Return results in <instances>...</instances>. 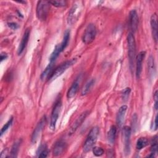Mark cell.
<instances>
[{"label": "cell", "instance_id": "12", "mask_svg": "<svg viewBox=\"0 0 158 158\" xmlns=\"http://www.w3.org/2000/svg\"><path fill=\"white\" fill-rule=\"evenodd\" d=\"M145 55V51H141L136 56V76L137 78H139L140 77L142 71V64Z\"/></svg>", "mask_w": 158, "mask_h": 158}, {"label": "cell", "instance_id": "14", "mask_svg": "<svg viewBox=\"0 0 158 158\" xmlns=\"http://www.w3.org/2000/svg\"><path fill=\"white\" fill-rule=\"evenodd\" d=\"M30 31L29 28H27L25 30V31L23 33V35L22 38L21 42L18 48V50H17L18 55H20L24 51L25 48H26V46L28 43L29 36H30Z\"/></svg>", "mask_w": 158, "mask_h": 158}, {"label": "cell", "instance_id": "18", "mask_svg": "<svg viewBox=\"0 0 158 158\" xmlns=\"http://www.w3.org/2000/svg\"><path fill=\"white\" fill-rule=\"evenodd\" d=\"M148 72L150 78H154L156 74V66L154 62V57L150 56L148 61Z\"/></svg>", "mask_w": 158, "mask_h": 158}, {"label": "cell", "instance_id": "27", "mask_svg": "<svg viewBox=\"0 0 158 158\" xmlns=\"http://www.w3.org/2000/svg\"><path fill=\"white\" fill-rule=\"evenodd\" d=\"M20 145V141L18 140L16 142H15L12 147L11 151H10V156L9 157H17V152L19 149V147Z\"/></svg>", "mask_w": 158, "mask_h": 158}, {"label": "cell", "instance_id": "26", "mask_svg": "<svg viewBox=\"0 0 158 158\" xmlns=\"http://www.w3.org/2000/svg\"><path fill=\"white\" fill-rule=\"evenodd\" d=\"M157 152V136H155L153 138L152 141V145L151 148V154L148 156V157H154L155 154Z\"/></svg>", "mask_w": 158, "mask_h": 158}, {"label": "cell", "instance_id": "29", "mask_svg": "<svg viewBox=\"0 0 158 158\" xmlns=\"http://www.w3.org/2000/svg\"><path fill=\"white\" fill-rule=\"evenodd\" d=\"M12 121H13V118L11 117L7 122V123L2 127V128L1 130V133H0V135L1 136H2V135L4 133H5V132L9 128V127L11 126L12 123Z\"/></svg>", "mask_w": 158, "mask_h": 158}, {"label": "cell", "instance_id": "21", "mask_svg": "<svg viewBox=\"0 0 158 158\" xmlns=\"http://www.w3.org/2000/svg\"><path fill=\"white\" fill-rule=\"evenodd\" d=\"M95 83V80L94 79H91L90 80H89L83 86L82 90H81V95L82 96H85L86 94H87L91 90V89L92 88V87L93 86L94 84Z\"/></svg>", "mask_w": 158, "mask_h": 158}, {"label": "cell", "instance_id": "35", "mask_svg": "<svg viewBox=\"0 0 158 158\" xmlns=\"http://www.w3.org/2000/svg\"><path fill=\"white\" fill-rule=\"evenodd\" d=\"M7 58V54L6 53L2 52L1 54V62H2L4 60L6 59Z\"/></svg>", "mask_w": 158, "mask_h": 158}, {"label": "cell", "instance_id": "5", "mask_svg": "<svg viewBox=\"0 0 158 158\" xmlns=\"http://www.w3.org/2000/svg\"><path fill=\"white\" fill-rule=\"evenodd\" d=\"M81 11L82 6L80 4V2H77L75 3L69 12L67 17V23L70 25L75 23L78 20Z\"/></svg>", "mask_w": 158, "mask_h": 158}, {"label": "cell", "instance_id": "10", "mask_svg": "<svg viewBox=\"0 0 158 158\" xmlns=\"http://www.w3.org/2000/svg\"><path fill=\"white\" fill-rule=\"evenodd\" d=\"M46 123V116H43L40 122L38 123L37 125L36 126L32 135H31V142L33 143H35L39 137V135L41 133L42 130H43L45 125Z\"/></svg>", "mask_w": 158, "mask_h": 158}, {"label": "cell", "instance_id": "19", "mask_svg": "<svg viewBox=\"0 0 158 158\" xmlns=\"http://www.w3.org/2000/svg\"><path fill=\"white\" fill-rule=\"evenodd\" d=\"M52 68H53V64L52 63L50 62L45 68V69L43 70L41 75V79L42 80H44L47 78H49V77L51 76L52 71Z\"/></svg>", "mask_w": 158, "mask_h": 158}, {"label": "cell", "instance_id": "15", "mask_svg": "<svg viewBox=\"0 0 158 158\" xmlns=\"http://www.w3.org/2000/svg\"><path fill=\"white\" fill-rule=\"evenodd\" d=\"M66 148V143L62 140H59L57 141L53 148V155L54 156H58L62 154L65 149Z\"/></svg>", "mask_w": 158, "mask_h": 158}, {"label": "cell", "instance_id": "23", "mask_svg": "<svg viewBox=\"0 0 158 158\" xmlns=\"http://www.w3.org/2000/svg\"><path fill=\"white\" fill-rule=\"evenodd\" d=\"M39 157H46L48 155V149L46 144H41L36 152Z\"/></svg>", "mask_w": 158, "mask_h": 158}, {"label": "cell", "instance_id": "6", "mask_svg": "<svg viewBox=\"0 0 158 158\" xmlns=\"http://www.w3.org/2000/svg\"><path fill=\"white\" fill-rule=\"evenodd\" d=\"M96 35V28L93 23H89L86 27L82 36L83 42L86 44H89L95 39Z\"/></svg>", "mask_w": 158, "mask_h": 158}, {"label": "cell", "instance_id": "30", "mask_svg": "<svg viewBox=\"0 0 158 158\" xmlns=\"http://www.w3.org/2000/svg\"><path fill=\"white\" fill-rule=\"evenodd\" d=\"M92 149H93V152L94 155L96 156H101L104 152L103 149L100 148V147L95 146V147H93L92 148Z\"/></svg>", "mask_w": 158, "mask_h": 158}, {"label": "cell", "instance_id": "16", "mask_svg": "<svg viewBox=\"0 0 158 158\" xmlns=\"http://www.w3.org/2000/svg\"><path fill=\"white\" fill-rule=\"evenodd\" d=\"M127 110V106L126 105L122 106L118 109V111L117 115L116 121H117V123L119 127H120L123 124Z\"/></svg>", "mask_w": 158, "mask_h": 158}, {"label": "cell", "instance_id": "3", "mask_svg": "<svg viewBox=\"0 0 158 158\" xmlns=\"http://www.w3.org/2000/svg\"><path fill=\"white\" fill-rule=\"evenodd\" d=\"M49 1H39L36 6V17L41 21L46 20L50 9Z\"/></svg>", "mask_w": 158, "mask_h": 158}, {"label": "cell", "instance_id": "22", "mask_svg": "<svg viewBox=\"0 0 158 158\" xmlns=\"http://www.w3.org/2000/svg\"><path fill=\"white\" fill-rule=\"evenodd\" d=\"M62 52L61 50V48L59 44H57L53 52H52V54H51L50 57H49V61L51 63H53V62H54L56 60V59L57 58V57L59 56V54Z\"/></svg>", "mask_w": 158, "mask_h": 158}, {"label": "cell", "instance_id": "11", "mask_svg": "<svg viewBox=\"0 0 158 158\" xmlns=\"http://www.w3.org/2000/svg\"><path fill=\"white\" fill-rule=\"evenodd\" d=\"M129 25L131 33H135L136 31L138 26V16L135 10H131L130 12Z\"/></svg>", "mask_w": 158, "mask_h": 158}, {"label": "cell", "instance_id": "1", "mask_svg": "<svg viewBox=\"0 0 158 158\" xmlns=\"http://www.w3.org/2000/svg\"><path fill=\"white\" fill-rule=\"evenodd\" d=\"M127 45L130 67L132 70L136 59V43L133 34L131 33H130L127 36Z\"/></svg>", "mask_w": 158, "mask_h": 158}, {"label": "cell", "instance_id": "25", "mask_svg": "<svg viewBox=\"0 0 158 158\" xmlns=\"http://www.w3.org/2000/svg\"><path fill=\"white\" fill-rule=\"evenodd\" d=\"M148 144V141L147 138L141 137V138H139L137 140L136 148L137 149L140 150V149L144 148V147H146Z\"/></svg>", "mask_w": 158, "mask_h": 158}, {"label": "cell", "instance_id": "34", "mask_svg": "<svg viewBox=\"0 0 158 158\" xmlns=\"http://www.w3.org/2000/svg\"><path fill=\"white\" fill-rule=\"evenodd\" d=\"M157 125H158V124H157V115H156L155 117V118H154V122L152 125V127H151L152 129H153V130H157Z\"/></svg>", "mask_w": 158, "mask_h": 158}, {"label": "cell", "instance_id": "4", "mask_svg": "<svg viewBox=\"0 0 158 158\" xmlns=\"http://www.w3.org/2000/svg\"><path fill=\"white\" fill-rule=\"evenodd\" d=\"M77 61L76 59H72L69 60H67L65 62L62 63L61 65L58 66L55 70L52 72L51 76L48 78L49 81H53L56 80L57 77L60 76L68 68L73 65Z\"/></svg>", "mask_w": 158, "mask_h": 158}, {"label": "cell", "instance_id": "31", "mask_svg": "<svg viewBox=\"0 0 158 158\" xmlns=\"http://www.w3.org/2000/svg\"><path fill=\"white\" fill-rule=\"evenodd\" d=\"M131 91V89L130 88H126L125 89H124V90L122 92V99L123 100H127L129 96V94L130 93Z\"/></svg>", "mask_w": 158, "mask_h": 158}, {"label": "cell", "instance_id": "33", "mask_svg": "<svg viewBox=\"0 0 158 158\" xmlns=\"http://www.w3.org/2000/svg\"><path fill=\"white\" fill-rule=\"evenodd\" d=\"M154 108L156 110H157V99H158L157 91H156L154 95Z\"/></svg>", "mask_w": 158, "mask_h": 158}, {"label": "cell", "instance_id": "32", "mask_svg": "<svg viewBox=\"0 0 158 158\" xmlns=\"http://www.w3.org/2000/svg\"><path fill=\"white\" fill-rule=\"evenodd\" d=\"M8 24V27L9 28H10L11 29L15 30H17L18 28H19V25L17 23H15V22H9L7 23Z\"/></svg>", "mask_w": 158, "mask_h": 158}, {"label": "cell", "instance_id": "20", "mask_svg": "<svg viewBox=\"0 0 158 158\" xmlns=\"http://www.w3.org/2000/svg\"><path fill=\"white\" fill-rule=\"evenodd\" d=\"M116 133H117V128L114 125L111 126L109 131L107 132V140L110 144H112L114 143L115 136H116Z\"/></svg>", "mask_w": 158, "mask_h": 158}, {"label": "cell", "instance_id": "28", "mask_svg": "<svg viewBox=\"0 0 158 158\" xmlns=\"http://www.w3.org/2000/svg\"><path fill=\"white\" fill-rule=\"evenodd\" d=\"M49 3L51 5H53L55 7H64L67 5V2L66 1L64 0H53V1H49Z\"/></svg>", "mask_w": 158, "mask_h": 158}, {"label": "cell", "instance_id": "17", "mask_svg": "<svg viewBox=\"0 0 158 158\" xmlns=\"http://www.w3.org/2000/svg\"><path fill=\"white\" fill-rule=\"evenodd\" d=\"M79 79L77 78L75 81L72 83V86H70V88H69V91H67V97L69 99L72 98L73 97H74L76 94V93L78 91V88H79Z\"/></svg>", "mask_w": 158, "mask_h": 158}, {"label": "cell", "instance_id": "13", "mask_svg": "<svg viewBox=\"0 0 158 158\" xmlns=\"http://www.w3.org/2000/svg\"><path fill=\"white\" fill-rule=\"evenodd\" d=\"M151 28L152 31V35L155 43L157 42V17L156 14H154L151 17Z\"/></svg>", "mask_w": 158, "mask_h": 158}, {"label": "cell", "instance_id": "7", "mask_svg": "<svg viewBox=\"0 0 158 158\" xmlns=\"http://www.w3.org/2000/svg\"><path fill=\"white\" fill-rule=\"evenodd\" d=\"M62 107V102L60 98H58V99L55 102L54 106L52 110L51 116V121H50V128L52 130H54L56 128V123L59 115V113Z\"/></svg>", "mask_w": 158, "mask_h": 158}, {"label": "cell", "instance_id": "9", "mask_svg": "<svg viewBox=\"0 0 158 158\" xmlns=\"http://www.w3.org/2000/svg\"><path fill=\"white\" fill-rule=\"evenodd\" d=\"M131 129L128 126H125L123 128V137L124 141V151L126 155L130 152V136Z\"/></svg>", "mask_w": 158, "mask_h": 158}, {"label": "cell", "instance_id": "2", "mask_svg": "<svg viewBox=\"0 0 158 158\" xmlns=\"http://www.w3.org/2000/svg\"><path fill=\"white\" fill-rule=\"evenodd\" d=\"M99 132V128L94 127L89 131L83 144V151L86 152L89 151L94 146Z\"/></svg>", "mask_w": 158, "mask_h": 158}, {"label": "cell", "instance_id": "24", "mask_svg": "<svg viewBox=\"0 0 158 158\" xmlns=\"http://www.w3.org/2000/svg\"><path fill=\"white\" fill-rule=\"evenodd\" d=\"M69 39H70V31L66 30L64 33L63 40H62L61 43L60 44L62 51H63L65 49V48L67 46L69 41Z\"/></svg>", "mask_w": 158, "mask_h": 158}, {"label": "cell", "instance_id": "8", "mask_svg": "<svg viewBox=\"0 0 158 158\" xmlns=\"http://www.w3.org/2000/svg\"><path fill=\"white\" fill-rule=\"evenodd\" d=\"M89 112L88 110H86L83 112H82L78 117L75 120V121L72 123L71 127H70L69 130V135H71L73 134L80 127V125L82 124V123L84 122L88 115L89 114Z\"/></svg>", "mask_w": 158, "mask_h": 158}]
</instances>
